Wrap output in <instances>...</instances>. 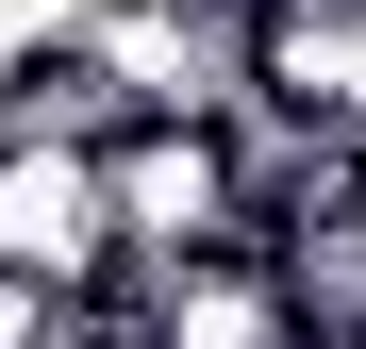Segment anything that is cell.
<instances>
[{"mask_svg": "<svg viewBox=\"0 0 366 349\" xmlns=\"http://www.w3.org/2000/svg\"><path fill=\"white\" fill-rule=\"evenodd\" d=\"M0 266L17 283H84L117 266V200H100V150H50V133H0Z\"/></svg>", "mask_w": 366, "mask_h": 349, "instance_id": "6da1fadb", "label": "cell"}]
</instances>
